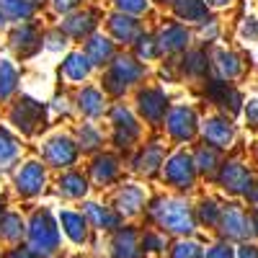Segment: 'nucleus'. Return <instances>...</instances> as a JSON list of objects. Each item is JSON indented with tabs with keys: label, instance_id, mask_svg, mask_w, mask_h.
<instances>
[{
	"label": "nucleus",
	"instance_id": "obj_1",
	"mask_svg": "<svg viewBox=\"0 0 258 258\" xmlns=\"http://www.w3.org/2000/svg\"><path fill=\"white\" fill-rule=\"evenodd\" d=\"M153 220L168 230V232H176V235H191L197 230V217L186 202H178V199H160L155 202V207L150 209Z\"/></svg>",
	"mask_w": 258,
	"mask_h": 258
},
{
	"label": "nucleus",
	"instance_id": "obj_2",
	"mask_svg": "<svg viewBox=\"0 0 258 258\" xmlns=\"http://www.w3.org/2000/svg\"><path fill=\"white\" fill-rule=\"evenodd\" d=\"M29 243H31L29 248L39 258H52L59 250V227L47 209L34 212V217L29 222Z\"/></svg>",
	"mask_w": 258,
	"mask_h": 258
},
{
	"label": "nucleus",
	"instance_id": "obj_3",
	"mask_svg": "<svg viewBox=\"0 0 258 258\" xmlns=\"http://www.w3.org/2000/svg\"><path fill=\"white\" fill-rule=\"evenodd\" d=\"M145 75V68L135 59V57H119L114 64H111V70L106 73L103 83H106V91L119 96L124 93L132 83H137L140 78Z\"/></svg>",
	"mask_w": 258,
	"mask_h": 258
},
{
	"label": "nucleus",
	"instance_id": "obj_4",
	"mask_svg": "<svg viewBox=\"0 0 258 258\" xmlns=\"http://www.w3.org/2000/svg\"><path fill=\"white\" fill-rule=\"evenodd\" d=\"M165 181L176 188H191L194 186V176H197V165H194V158H188L186 153H176L170 155L168 163L163 165Z\"/></svg>",
	"mask_w": 258,
	"mask_h": 258
},
{
	"label": "nucleus",
	"instance_id": "obj_5",
	"mask_svg": "<svg viewBox=\"0 0 258 258\" xmlns=\"http://www.w3.org/2000/svg\"><path fill=\"white\" fill-rule=\"evenodd\" d=\"M11 121L21 129L24 135H34L36 126L44 121V106L34 98H21L18 106L11 111Z\"/></svg>",
	"mask_w": 258,
	"mask_h": 258
},
{
	"label": "nucleus",
	"instance_id": "obj_6",
	"mask_svg": "<svg viewBox=\"0 0 258 258\" xmlns=\"http://www.w3.org/2000/svg\"><path fill=\"white\" fill-rule=\"evenodd\" d=\"M220 230H222V235H225L227 240H245L248 235L253 232V222H250V217H248L243 209L227 207V209L222 212Z\"/></svg>",
	"mask_w": 258,
	"mask_h": 258
},
{
	"label": "nucleus",
	"instance_id": "obj_7",
	"mask_svg": "<svg viewBox=\"0 0 258 258\" xmlns=\"http://www.w3.org/2000/svg\"><path fill=\"white\" fill-rule=\"evenodd\" d=\"M165 124H168V135L178 142H186L197 135V114H194V109H188V106L173 109L168 114Z\"/></svg>",
	"mask_w": 258,
	"mask_h": 258
},
{
	"label": "nucleus",
	"instance_id": "obj_8",
	"mask_svg": "<svg viewBox=\"0 0 258 258\" xmlns=\"http://www.w3.org/2000/svg\"><path fill=\"white\" fill-rule=\"evenodd\" d=\"M111 121H114V142L119 147H129L140 137V126H137L135 116L129 114V109H124V106H116L111 111Z\"/></svg>",
	"mask_w": 258,
	"mask_h": 258
},
{
	"label": "nucleus",
	"instance_id": "obj_9",
	"mask_svg": "<svg viewBox=\"0 0 258 258\" xmlns=\"http://www.w3.org/2000/svg\"><path fill=\"white\" fill-rule=\"evenodd\" d=\"M44 181H47L44 168L39 163H26L16 176V191L21 197H36V194H41V188H44Z\"/></svg>",
	"mask_w": 258,
	"mask_h": 258
},
{
	"label": "nucleus",
	"instance_id": "obj_10",
	"mask_svg": "<svg viewBox=\"0 0 258 258\" xmlns=\"http://www.w3.org/2000/svg\"><path fill=\"white\" fill-rule=\"evenodd\" d=\"M137 106H140V114H142L147 121L158 124V121H163V116H165V111H168V98H165V93L158 91V88H147V91H142V93L137 96Z\"/></svg>",
	"mask_w": 258,
	"mask_h": 258
},
{
	"label": "nucleus",
	"instance_id": "obj_11",
	"mask_svg": "<svg viewBox=\"0 0 258 258\" xmlns=\"http://www.w3.org/2000/svg\"><path fill=\"white\" fill-rule=\"evenodd\" d=\"M44 158H47L49 165L68 168V165H73L75 158H78V147H75V142H73L70 137H54V140H49L47 147H44Z\"/></svg>",
	"mask_w": 258,
	"mask_h": 258
},
{
	"label": "nucleus",
	"instance_id": "obj_12",
	"mask_svg": "<svg viewBox=\"0 0 258 258\" xmlns=\"http://www.w3.org/2000/svg\"><path fill=\"white\" fill-rule=\"evenodd\" d=\"M220 181L227 191L232 194H250V173L248 168L240 165V163H225L222 173H220Z\"/></svg>",
	"mask_w": 258,
	"mask_h": 258
},
{
	"label": "nucleus",
	"instance_id": "obj_13",
	"mask_svg": "<svg viewBox=\"0 0 258 258\" xmlns=\"http://www.w3.org/2000/svg\"><path fill=\"white\" fill-rule=\"evenodd\" d=\"M11 44L21 57H31L39 47H41V36L31 24H21L13 34H11Z\"/></svg>",
	"mask_w": 258,
	"mask_h": 258
},
{
	"label": "nucleus",
	"instance_id": "obj_14",
	"mask_svg": "<svg viewBox=\"0 0 258 258\" xmlns=\"http://www.w3.org/2000/svg\"><path fill=\"white\" fill-rule=\"evenodd\" d=\"M96 18H98L96 11H83V13L68 16L62 21V31L68 36H73V39H83V36H88L96 29V24H98Z\"/></svg>",
	"mask_w": 258,
	"mask_h": 258
},
{
	"label": "nucleus",
	"instance_id": "obj_15",
	"mask_svg": "<svg viewBox=\"0 0 258 258\" xmlns=\"http://www.w3.org/2000/svg\"><path fill=\"white\" fill-rule=\"evenodd\" d=\"M111 258H142V245H137V232L132 227L119 230L114 235Z\"/></svg>",
	"mask_w": 258,
	"mask_h": 258
},
{
	"label": "nucleus",
	"instance_id": "obj_16",
	"mask_svg": "<svg viewBox=\"0 0 258 258\" xmlns=\"http://www.w3.org/2000/svg\"><path fill=\"white\" fill-rule=\"evenodd\" d=\"M59 225H62V230H64V235L73 240V243H85L88 240V220L83 217V214H78V212H59Z\"/></svg>",
	"mask_w": 258,
	"mask_h": 258
},
{
	"label": "nucleus",
	"instance_id": "obj_17",
	"mask_svg": "<svg viewBox=\"0 0 258 258\" xmlns=\"http://www.w3.org/2000/svg\"><path fill=\"white\" fill-rule=\"evenodd\" d=\"M207 93L217 101L220 106H225V109H230V114H238L240 111V93L232 88L230 83H222V80H212L207 85Z\"/></svg>",
	"mask_w": 258,
	"mask_h": 258
},
{
	"label": "nucleus",
	"instance_id": "obj_18",
	"mask_svg": "<svg viewBox=\"0 0 258 258\" xmlns=\"http://www.w3.org/2000/svg\"><path fill=\"white\" fill-rule=\"evenodd\" d=\"M204 140L212 145V147H227L232 142V124L225 121V119H207L204 121Z\"/></svg>",
	"mask_w": 258,
	"mask_h": 258
},
{
	"label": "nucleus",
	"instance_id": "obj_19",
	"mask_svg": "<svg viewBox=\"0 0 258 258\" xmlns=\"http://www.w3.org/2000/svg\"><path fill=\"white\" fill-rule=\"evenodd\" d=\"M145 204V194L140 186H124L119 194H116V209L119 214H124V217H132V214H137Z\"/></svg>",
	"mask_w": 258,
	"mask_h": 258
},
{
	"label": "nucleus",
	"instance_id": "obj_20",
	"mask_svg": "<svg viewBox=\"0 0 258 258\" xmlns=\"http://www.w3.org/2000/svg\"><path fill=\"white\" fill-rule=\"evenodd\" d=\"M158 44H160V49H165V52L186 49V44H188V31H186L183 26H178V24H168V26H163V31H160V36H158Z\"/></svg>",
	"mask_w": 258,
	"mask_h": 258
},
{
	"label": "nucleus",
	"instance_id": "obj_21",
	"mask_svg": "<svg viewBox=\"0 0 258 258\" xmlns=\"http://www.w3.org/2000/svg\"><path fill=\"white\" fill-rule=\"evenodd\" d=\"M173 8L181 21H194V24H202L209 16V6L204 0H173Z\"/></svg>",
	"mask_w": 258,
	"mask_h": 258
},
{
	"label": "nucleus",
	"instance_id": "obj_22",
	"mask_svg": "<svg viewBox=\"0 0 258 258\" xmlns=\"http://www.w3.org/2000/svg\"><path fill=\"white\" fill-rule=\"evenodd\" d=\"M160 165H163V147L160 145L145 147L142 153L137 155V160H135V170H140V173H145V176L158 173Z\"/></svg>",
	"mask_w": 258,
	"mask_h": 258
},
{
	"label": "nucleus",
	"instance_id": "obj_23",
	"mask_svg": "<svg viewBox=\"0 0 258 258\" xmlns=\"http://www.w3.org/2000/svg\"><path fill=\"white\" fill-rule=\"evenodd\" d=\"M85 220H91L93 227H98V230H114V227H119V217H116V214L111 209L96 204V202L85 204Z\"/></svg>",
	"mask_w": 258,
	"mask_h": 258
},
{
	"label": "nucleus",
	"instance_id": "obj_24",
	"mask_svg": "<svg viewBox=\"0 0 258 258\" xmlns=\"http://www.w3.org/2000/svg\"><path fill=\"white\" fill-rule=\"evenodd\" d=\"M62 73H64V78H70V80H85L91 75V59L85 57L83 52H73V54H68V59L62 62Z\"/></svg>",
	"mask_w": 258,
	"mask_h": 258
},
{
	"label": "nucleus",
	"instance_id": "obj_25",
	"mask_svg": "<svg viewBox=\"0 0 258 258\" xmlns=\"http://www.w3.org/2000/svg\"><path fill=\"white\" fill-rule=\"evenodd\" d=\"M91 173H93V181L106 186V183H111L119 173V165H116V158L114 155H101L96 158V163L91 165Z\"/></svg>",
	"mask_w": 258,
	"mask_h": 258
},
{
	"label": "nucleus",
	"instance_id": "obj_26",
	"mask_svg": "<svg viewBox=\"0 0 258 258\" xmlns=\"http://www.w3.org/2000/svg\"><path fill=\"white\" fill-rule=\"evenodd\" d=\"M24 232H26V227H24V220H21V214H16V212H6L3 217H0V238H3V240L16 243V240L24 238Z\"/></svg>",
	"mask_w": 258,
	"mask_h": 258
},
{
	"label": "nucleus",
	"instance_id": "obj_27",
	"mask_svg": "<svg viewBox=\"0 0 258 258\" xmlns=\"http://www.w3.org/2000/svg\"><path fill=\"white\" fill-rule=\"evenodd\" d=\"M85 57L91 59V64H103L114 57V47L111 41H106L103 36H93L88 44H85Z\"/></svg>",
	"mask_w": 258,
	"mask_h": 258
},
{
	"label": "nucleus",
	"instance_id": "obj_28",
	"mask_svg": "<svg viewBox=\"0 0 258 258\" xmlns=\"http://www.w3.org/2000/svg\"><path fill=\"white\" fill-rule=\"evenodd\" d=\"M109 29H111V34H114V39H119V41H132L135 36H137V21L135 18H129V16H111L109 18Z\"/></svg>",
	"mask_w": 258,
	"mask_h": 258
},
{
	"label": "nucleus",
	"instance_id": "obj_29",
	"mask_svg": "<svg viewBox=\"0 0 258 258\" xmlns=\"http://www.w3.org/2000/svg\"><path fill=\"white\" fill-rule=\"evenodd\" d=\"M78 106L85 116H101L103 114V96L96 88H83L78 96Z\"/></svg>",
	"mask_w": 258,
	"mask_h": 258
},
{
	"label": "nucleus",
	"instance_id": "obj_30",
	"mask_svg": "<svg viewBox=\"0 0 258 258\" xmlns=\"http://www.w3.org/2000/svg\"><path fill=\"white\" fill-rule=\"evenodd\" d=\"M59 191L68 199H80V197H85V191H88V183H85V178L80 173H64L59 178Z\"/></svg>",
	"mask_w": 258,
	"mask_h": 258
},
{
	"label": "nucleus",
	"instance_id": "obj_31",
	"mask_svg": "<svg viewBox=\"0 0 258 258\" xmlns=\"http://www.w3.org/2000/svg\"><path fill=\"white\" fill-rule=\"evenodd\" d=\"M18 85V73L8 59H0V101H6Z\"/></svg>",
	"mask_w": 258,
	"mask_h": 258
},
{
	"label": "nucleus",
	"instance_id": "obj_32",
	"mask_svg": "<svg viewBox=\"0 0 258 258\" xmlns=\"http://www.w3.org/2000/svg\"><path fill=\"white\" fill-rule=\"evenodd\" d=\"M214 59H217V62H214V64H217V70H220V75L222 78H235V75H240V62H238V57H235L232 52H225V49H220L217 54H214Z\"/></svg>",
	"mask_w": 258,
	"mask_h": 258
},
{
	"label": "nucleus",
	"instance_id": "obj_33",
	"mask_svg": "<svg viewBox=\"0 0 258 258\" xmlns=\"http://www.w3.org/2000/svg\"><path fill=\"white\" fill-rule=\"evenodd\" d=\"M16 158H18V145H16V140L6 132V129H0V170H6Z\"/></svg>",
	"mask_w": 258,
	"mask_h": 258
},
{
	"label": "nucleus",
	"instance_id": "obj_34",
	"mask_svg": "<svg viewBox=\"0 0 258 258\" xmlns=\"http://www.w3.org/2000/svg\"><path fill=\"white\" fill-rule=\"evenodd\" d=\"M0 8H3L11 18H29L34 13V3L31 0H0Z\"/></svg>",
	"mask_w": 258,
	"mask_h": 258
},
{
	"label": "nucleus",
	"instance_id": "obj_35",
	"mask_svg": "<svg viewBox=\"0 0 258 258\" xmlns=\"http://www.w3.org/2000/svg\"><path fill=\"white\" fill-rule=\"evenodd\" d=\"M222 220V212L217 207V202H212V199H204L199 204V222L207 225V227H214V225H220Z\"/></svg>",
	"mask_w": 258,
	"mask_h": 258
},
{
	"label": "nucleus",
	"instance_id": "obj_36",
	"mask_svg": "<svg viewBox=\"0 0 258 258\" xmlns=\"http://www.w3.org/2000/svg\"><path fill=\"white\" fill-rule=\"evenodd\" d=\"M194 165H197L202 173H212L214 165H217V147H199L197 158H194Z\"/></svg>",
	"mask_w": 258,
	"mask_h": 258
},
{
	"label": "nucleus",
	"instance_id": "obj_37",
	"mask_svg": "<svg viewBox=\"0 0 258 258\" xmlns=\"http://www.w3.org/2000/svg\"><path fill=\"white\" fill-rule=\"evenodd\" d=\"M183 70L188 75H204L209 70V62H207V54L204 52H191L186 59H183Z\"/></svg>",
	"mask_w": 258,
	"mask_h": 258
},
{
	"label": "nucleus",
	"instance_id": "obj_38",
	"mask_svg": "<svg viewBox=\"0 0 258 258\" xmlns=\"http://www.w3.org/2000/svg\"><path fill=\"white\" fill-rule=\"evenodd\" d=\"M170 258H204V248L194 240H181L178 245H173Z\"/></svg>",
	"mask_w": 258,
	"mask_h": 258
},
{
	"label": "nucleus",
	"instance_id": "obj_39",
	"mask_svg": "<svg viewBox=\"0 0 258 258\" xmlns=\"http://www.w3.org/2000/svg\"><path fill=\"white\" fill-rule=\"evenodd\" d=\"M158 41L153 39V36H140V41H137V57L140 59H155L158 57Z\"/></svg>",
	"mask_w": 258,
	"mask_h": 258
},
{
	"label": "nucleus",
	"instance_id": "obj_40",
	"mask_svg": "<svg viewBox=\"0 0 258 258\" xmlns=\"http://www.w3.org/2000/svg\"><path fill=\"white\" fill-rule=\"evenodd\" d=\"M140 245H142V253H160L165 248V238L158 232H145Z\"/></svg>",
	"mask_w": 258,
	"mask_h": 258
},
{
	"label": "nucleus",
	"instance_id": "obj_41",
	"mask_svg": "<svg viewBox=\"0 0 258 258\" xmlns=\"http://www.w3.org/2000/svg\"><path fill=\"white\" fill-rule=\"evenodd\" d=\"M98 145H101V135L93 126H83L80 129V147L83 150H96Z\"/></svg>",
	"mask_w": 258,
	"mask_h": 258
},
{
	"label": "nucleus",
	"instance_id": "obj_42",
	"mask_svg": "<svg viewBox=\"0 0 258 258\" xmlns=\"http://www.w3.org/2000/svg\"><path fill=\"white\" fill-rule=\"evenodd\" d=\"M114 3H116L119 11H124V13H135V16H140V13L147 11V0H114Z\"/></svg>",
	"mask_w": 258,
	"mask_h": 258
},
{
	"label": "nucleus",
	"instance_id": "obj_43",
	"mask_svg": "<svg viewBox=\"0 0 258 258\" xmlns=\"http://www.w3.org/2000/svg\"><path fill=\"white\" fill-rule=\"evenodd\" d=\"M204 258H238V255H235V250H232L230 243H217V245H212L207 250Z\"/></svg>",
	"mask_w": 258,
	"mask_h": 258
},
{
	"label": "nucleus",
	"instance_id": "obj_44",
	"mask_svg": "<svg viewBox=\"0 0 258 258\" xmlns=\"http://www.w3.org/2000/svg\"><path fill=\"white\" fill-rule=\"evenodd\" d=\"M245 119H248L250 126H258V98L248 101V106H245Z\"/></svg>",
	"mask_w": 258,
	"mask_h": 258
},
{
	"label": "nucleus",
	"instance_id": "obj_45",
	"mask_svg": "<svg viewBox=\"0 0 258 258\" xmlns=\"http://www.w3.org/2000/svg\"><path fill=\"white\" fill-rule=\"evenodd\" d=\"M243 36H248V39H258V18H248V21H245Z\"/></svg>",
	"mask_w": 258,
	"mask_h": 258
},
{
	"label": "nucleus",
	"instance_id": "obj_46",
	"mask_svg": "<svg viewBox=\"0 0 258 258\" xmlns=\"http://www.w3.org/2000/svg\"><path fill=\"white\" fill-rule=\"evenodd\" d=\"M8 258H39L31 248H26V245H18V248H13L11 253H8Z\"/></svg>",
	"mask_w": 258,
	"mask_h": 258
},
{
	"label": "nucleus",
	"instance_id": "obj_47",
	"mask_svg": "<svg viewBox=\"0 0 258 258\" xmlns=\"http://www.w3.org/2000/svg\"><path fill=\"white\" fill-rule=\"evenodd\" d=\"M47 41H49V49H62L64 44H68V41H64V34H59V31H54V34H49L47 36Z\"/></svg>",
	"mask_w": 258,
	"mask_h": 258
},
{
	"label": "nucleus",
	"instance_id": "obj_48",
	"mask_svg": "<svg viewBox=\"0 0 258 258\" xmlns=\"http://www.w3.org/2000/svg\"><path fill=\"white\" fill-rule=\"evenodd\" d=\"M83 0H54V8L59 11V13H68V11H73L75 6H80Z\"/></svg>",
	"mask_w": 258,
	"mask_h": 258
},
{
	"label": "nucleus",
	"instance_id": "obj_49",
	"mask_svg": "<svg viewBox=\"0 0 258 258\" xmlns=\"http://www.w3.org/2000/svg\"><path fill=\"white\" fill-rule=\"evenodd\" d=\"M238 258H258V245H240L238 248Z\"/></svg>",
	"mask_w": 258,
	"mask_h": 258
},
{
	"label": "nucleus",
	"instance_id": "obj_50",
	"mask_svg": "<svg viewBox=\"0 0 258 258\" xmlns=\"http://www.w3.org/2000/svg\"><path fill=\"white\" fill-rule=\"evenodd\" d=\"M248 199H250V204H253V207L258 209V186H253V188H250V194H248Z\"/></svg>",
	"mask_w": 258,
	"mask_h": 258
},
{
	"label": "nucleus",
	"instance_id": "obj_51",
	"mask_svg": "<svg viewBox=\"0 0 258 258\" xmlns=\"http://www.w3.org/2000/svg\"><path fill=\"white\" fill-rule=\"evenodd\" d=\"M232 0H207V6H217V8H222V6H230Z\"/></svg>",
	"mask_w": 258,
	"mask_h": 258
},
{
	"label": "nucleus",
	"instance_id": "obj_52",
	"mask_svg": "<svg viewBox=\"0 0 258 258\" xmlns=\"http://www.w3.org/2000/svg\"><path fill=\"white\" fill-rule=\"evenodd\" d=\"M250 222H253V232L258 235V212H255V214H253V217H250Z\"/></svg>",
	"mask_w": 258,
	"mask_h": 258
},
{
	"label": "nucleus",
	"instance_id": "obj_53",
	"mask_svg": "<svg viewBox=\"0 0 258 258\" xmlns=\"http://www.w3.org/2000/svg\"><path fill=\"white\" fill-rule=\"evenodd\" d=\"M0 26H3V8H0Z\"/></svg>",
	"mask_w": 258,
	"mask_h": 258
},
{
	"label": "nucleus",
	"instance_id": "obj_54",
	"mask_svg": "<svg viewBox=\"0 0 258 258\" xmlns=\"http://www.w3.org/2000/svg\"><path fill=\"white\" fill-rule=\"evenodd\" d=\"M0 217H3V202H0Z\"/></svg>",
	"mask_w": 258,
	"mask_h": 258
},
{
	"label": "nucleus",
	"instance_id": "obj_55",
	"mask_svg": "<svg viewBox=\"0 0 258 258\" xmlns=\"http://www.w3.org/2000/svg\"><path fill=\"white\" fill-rule=\"evenodd\" d=\"M31 3H39V0H31Z\"/></svg>",
	"mask_w": 258,
	"mask_h": 258
},
{
	"label": "nucleus",
	"instance_id": "obj_56",
	"mask_svg": "<svg viewBox=\"0 0 258 258\" xmlns=\"http://www.w3.org/2000/svg\"><path fill=\"white\" fill-rule=\"evenodd\" d=\"M163 3H165V0H163Z\"/></svg>",
	"mask_w": 258,
	"mask_h": 258
}]
</instances>
